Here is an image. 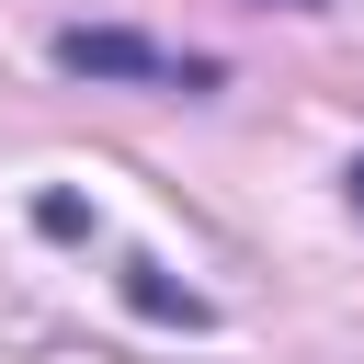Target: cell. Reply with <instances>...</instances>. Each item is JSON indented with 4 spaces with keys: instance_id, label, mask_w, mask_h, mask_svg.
<instances>
[{
    "instance_id": "7a4b0ae2",
    "label": "cell",
    "mask_w": 364,
    "mask_h": 364,
    "mask_svg": "<svg viewBox=\"0 0 364 364\" xmlns=\"http://www.w3.org/2000/svg\"><path fill=\"white\" fill-rule=\"evenodd\" d=\"M125 307H148V318H171V330H205V296H182L159 262H125Z\"/></svg>"
},
{
    "instance_id": "3957f363",
    "label": "cell",
    "mask_w": 364,
    "mask_h": 364,
    "mask_svg": "<svg viewBox=\"0 0 364 364\" xmlns=\"http://www.w3.org/2000/svg\"><path fill=\"white\" fill-rule=\"evenodd\" d=\"M34 228H46V239H80V228H91V205H80V193H46V205H34Z\"/></svg>"
},
{
    "instance_id": "277c9868",
    "label": "cell",
    "mask_w": 364,
    "mask_h": 364,
    "mask_svg": "<svg viewBox=\"0 0 364 364\" xmlns=\"http://www.w3.org/2000/svg\"><path fill=\"white\" fill-rule=\"evenodd\" d=\"M353 216H364V159H353Z\"/></svg>"
},
{
    "instance_id": "6da1fadb",
    "label": "cell",
    "mask_w": 364,
    "mask_h": 364,
    "mask_svg": "<svg viewBox=\"0 0 364 364\" xmlns=\"http://www.w3.org/2000/svg\"><path fill=\"white\" fill-rule=\"evenodd\" d=\"M57 68H68V80H148V91H216V57H193V46H159V34H125V23H68V34H57Z\"/></svg>"
}]
</instances>
